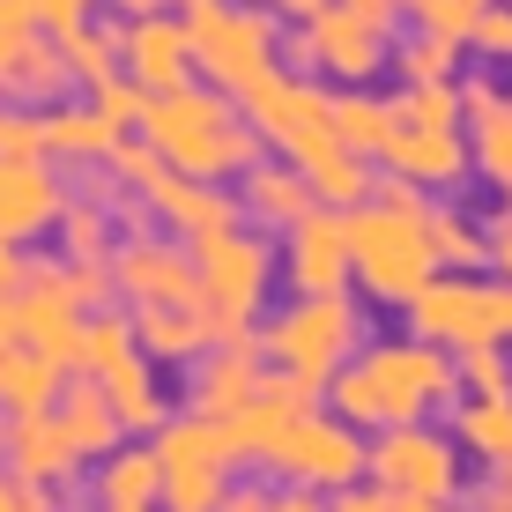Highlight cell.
<instances>
[{
    "instance_id": "6da1fadb",
    "label": "cell",
    "mask_w": 512,
    "mask_h": 512,
    "mask_svg": "<svg viewBox=\"0 0 512 512\" xmlns=\"http://www.w3.org/2000/svg\"><path fill=\"white\" fill-rule=\"evenodd\" d=\"M461 401V357L438 342H379L364 357H349L327 386V409L349 416L357 431H394V423H423L431 409Z\"/></svg>"
},
{
    "instance_id": "7a4b0ae2",
    "label": "cell",
    "mask_w": 512,
    "mask_h": 512,
    "mask_svg": "<svg viewBox=\"0 0 512 512\" xmlns=\"http://www.w3.org/2000/svg\"><path fill=\"white\" fill-rule=\"evenodd\" d=\"M349 216V260H357V290L372 305H409L423 297V282L446 275L431 245V193L409 179H386L372 201L342 208Z\"/></svg>"
},
{
    "instance_id": "3957f363",
    "label": "cell",
    "mask_w": 512,
    "mask_h": 512,
    "mask_svg": "<svg viewBox=\"0 0 512 512\" xmlns=\"http://www.w3.org/2000/svg\"><path fill=\"white\" fill-rule=\"evenodd\" d=\"M141 134L164 149L171 171H186V179H216V186L268 156V141H260V127L245 119V104L231 90H216V82H179V90L149 97Z\"/></svg>"
},
{
    "instance_id": "277c9868",
    "label": "cell",
    "mask_w": 512,
    "mask_h": 512,
    "mask_svg": "<svg viewBox=\"0 0 512 512\" xmlns=\"http://www.w3.org/2000/svg\"><path fill=\"white\" fill-rule=\"evenodd\" d=\"M193 268H201V312L216 320V342H245L260 305H268V290H275V268H282L268 231L231 223V231L193 238Z\"/></svg>"
},
{
    "instance_id": "5b68a950",
    "label": "cell",
    "mask_w": 512,
    "mask_h": 512,
    "mask_svg": "<svg viewBox=\"0 0 512 512\" xmlns=\"http://www.w3.org/2000/svg\"><path fill=\"white\" fill-rule=\"evenodd\" d=\"M409 334L438 349H505L512 342V282L483 268H446L423 282V297H409Z\"/></svg>"
},
{
    "instance_id": "8992f818",
    "label": "cell",
    "mask_w": 512,
    "mask_h": 512,
    "mask_svg": "<svg viewBox=\"0 0 512 512\" xmlns=\"http://www.w3.org/2000/svg\"><path fill=\"white\" fill-rule=\"evenodd\" d=\"M260 349H268L275 372H290V379H305L312 394H327L334 372L364 349V312H357V297H349V290L297 297L290 312H275V320L260 327Z\"/></svg>"
},
{
    "instance_id": "52a82bcc",
    "label": "cell",
    "mask_w": 512,
    "mask_h": 512,
    "mask_svg": "<svg viewBox=\"0 0 512 512\" xmlns=\"http://www.w3.org/2000/svg\"><path fill=\"white\" fill-rule=\"evenodd\" d=\"M193 38V75L216 90H245L275 67V15L260 0H171Z\"/></svg>"
},
{
    "instance_id": "ba28073f",
    "label": "cell",
    "mask_w": 512,
    "mask_h": 512,
    "mask_svg": "<svg viewBox=\"0 0 512 512\" xmlns=\"http://www.w3.org/2000/svg\"><path fill=\"white\" fill-rule=\"evenodd\" d=\"M149 446H156V461H164V505L171 512H223V498H231V468H238L231 423L186 409V416H171Z\"/></svg>"
},
{
    "instance_id": "9c48e42d",
    "label": "cell",
    "mask_w": 512,
    "mask_h": 512,
    "mask_svg": "<svg viewBox=\"0 0 512 512\" xmlns=\"http://www.w3.org/2000/svg\"><path fill=\"white\" fill-rule=\"evenodd\" d=\"M245 119L260 127V141H268L275 156H290L297 171L312 164V156L342 149V134H334V97H320L305 75H282V67H268L260 82H245L238 90Z\"/></svg>"
},
{
    "instance_id": "30bf717a",
    "label": "cell",
    "mask_w": 512,
    "mask_h": 512,
    "mask_svg": "<svg viewBox=\"0 0 512 512\" xmlns=\"http://www.w3.org/2000/svg\"><path fill=\"white\" fill-rule=\"evenodd\" d=\"M268 475L334 498V490H349V483H364V475H372V446H364V431H357L349 416L305 409V416H297V431L282 438V453L268 461Z\"/></svg>"
},
{
    "instance_id": "8fae6325",
    "label": "cell",
    "mask_w": 512,
    "mask_h": 512,
    "mask_svg": "<svg viewBox=\"0 0 512 512\" xmlns=\"http://www.w3.org/2000/svg\"><path fill=\"white\" fill-rule=\"evenodd\" d=\"M372 483H386L401 505H409V498H461V490H468L461 438L431 431V423H394V431H372Z\"/></svg>"
},
{
    "instance_id": "7c38bea8",
    "label": "cell",
    "mask_w": 512,
    "mask_h": 512,
    "mask_svg": "<svg viewBox=\"0 0 512 512\" xmlns=\"http://www.w3.org/2000/svg\"><path fill=\"white\" fill-rule=\"evenodd\" d=\"M112 282L134 312H201V268H193V245L186 238H119L112 253Z\"/></svg>"
},
{
    "instance_id": "4fadbf2b",
    "label": "cell",
    "mask_w": 512,
    "mask_h": 512,
    "mask_svg": "<svg viewBox=\"0 0 512 512\" xmlns=\"http://www.w3.org/2000/svg\"><path fill=\"white\" fill-rule=\"evenodd\" d=\"M290 60L312 67V75H334V82H349V90H364V82L386 67V30H372L364 15H349L342 0H334V8L312 15V23H297Z\"/></svg>"
},
{
    "instance_id": "5bb4252c",
    "label": "cell",
    "mask_w": 512,
    "mask_h": 512,
    "mask_svg": "<svg viewBox=\"0 0 512 512\" xmlns=\"http://www.w3.org/2000/svg\"><path fill=\"white\" fill-rule=\"evenodd\" d=\"M282 282L297 297H334L357 282V260H349V216L327 201H312L305 223L282 231Z\"/></svg>"
},
{
    "instance_id": "9a60e30c",
    "label": "cell",
    "mask_w": 512,
    "mask_h": 512,
    "mask_svg": "<svg viewBox=\"0 0 512 512\" xmlns=\"http://www.w3.org/2000/svg\"><path fill=\"white\" fill-rule=\"evenodd\" d=\"M67 193H75V186L60 179L52 156H0V238L30 245V238L60 231Z\"/></svg>"
},
{
    "instance_id": "2e32d148",
    "label": "cell",
    "mask_w": 512,
    "mask_h": 512,
    "mask_svg": "<svg viewBox=\"0 0 512 512\" xmlns=\"http://www.w3.org/2000/svg\"><path fill=\"white\" fill-rule=\"evenodd\" d=\"M260 357H268V349H260L253 334H245V342H216L208 357H193L186 364V409L231 423L245 401L260 394V379H268V372H260Z\"/></svg>"
},
{
    "instance_id": "e0dca14e",
    "label": "cell",
    "mask_w": 512,
    "mask_h": 512,
    "mask_svg": "<svg viewBox=\"0 0 512 512\" xmlns=\"http://www.w3.org/2000/svg\"><path fill=\"white\" fill-rule=\"evenodd\" d=\"M394 179H409V186H423V193H453L468 179V164H475V149L461 141V127H409L401 119L394 127V141H386V156H379Z\"/></svg>"
},
{
    "instance_id": "ac0fdd59",
    "label": "cell",
    "mask_w": 512,
    "mask_h": 512,
    "mask_svg": "<svg viewBox=\"0 0 512 512\" xmlns=\"http://www.w3.org/2000/svg\"><path fill=\"white\" fill-rule=\"evenodd\" d=\"M119 60H127V75L156 97L193 82V38H186L179 15H134V23H119Z\"/></svg>"
},
{
    "instance_id": "d6986e66",
    "label": "cell",
    "mask_w": 512,
    "mask_h": 512,
    "mask_svg": "<svg viewBox=\"0 0 512 512\" xmlns=\"http://www.w3.org/2000/svg\"><path fill=\"white\" fill-rule=\"evenodd\" d=\"M90 468L75 453V438H67V423L38 409V416H8V475H23V483L38 490H75V475Z\"/></svg>"
},
{
    "instance_id": "ffe728a7",
    "label": "cell",
    "mask_w": 512,
    "mask_h": 512,
    "mask_svg": "<svg viewBox=\"0 0 512 512\" xmlns=\"http://www.w3.org/2000/svg\"><path fill=\"white\" fill-rule=\"evenodd\" d=\"M141 201H149V216L164 223V231H179L186 245L208 238V231H231V223H245V216H238V193H223L216 179H186V171H164V179L141 193Z\"/></svg>"
},
{
    "instance_id": "44dd1931",
    "label": "cell",
    "mask_w": 512,
    "mask_h": 512,
    "mask_svg": "<svg viewBox=\"0 0 512 512\" xmlns=\"http://www.w3.org/2000/svg\"><path fill=\"white\" fill-rule=\"evenodd\" d=\"M238 216L253 223V231H290V223H305L312 216V186H305V171L290 164V156H260V164H245L238 171Z\"/></svg>"
},
{
    "instance_id": "7402d4cb",
    "label": "cell",
    "mask_w": 512,
    "mask_h": 512,
    "mask_svg": "<svg viewBox=\"0 0 512 512\" xmlns=\"http://www.w3.org/2000/svg\"><path fill=\"white\" fill-rule=\"evenodd\" d=\"M52 416L67 423V438H75V453H82L90 468L104 461V453H119V446H127V423H119L112 394H104V379H90V372H75V379L60 386Z\"/></svg>"
},
{
    "instance_id": "603a6c76",
    "label": "cell",
    "mask_w": 512,
    "mask_h": 512,
    "mask_svg": "<svg viewBox=\"0 0 512 512\" xmlns=\"http://www.w3.org/2000/svg\"><path fill=\"white\" fill-rule=\"evenodd\" d=\"M45 149H52V164H67V171H97V164H112L119 127L97 104H45Z\"/></svg>"
},
{
    "instance_id": "cb8c5ba5",
    "label": "cell",
    "mask_w": 512,
    "mask_h": 512,
    "mask_svg": "<svg viewBox=\"0 0 512 512\" xmlns=\"http://www.w3.org/2000/svg\"><path fill=\"white\" fill-rule=\"evenodd\" d=\"M82 327H90V312H75L67 297L52 290H23V342L52 357L60 372H82Z\"/></svg>"
},
{
    "instance_id": "d4e9b609",
    "label": "cell",
    "mask_w": 512,
    "mask_h": 512,
    "mask_svg": "<svg viewBox=\"0 0 512 512\" xmlns=\"http://www.w3.org/2000/svg\"><path fill=\"white\" fill-rule=\"evenodd\" d=\"M134 342H141V357L149 364H193V357H208L216 349V320L208 312H134Z\"/></svg>"
},
{
    "instance_id": "484cf974",
    "label": "cell",
    "mask_w": 512,
    "mask_h": 512,
    "mask_svg": "<svg viewBox=\"0 0 512 512\" xmlns=\"http://www.w3.org/2000/svg\"><path fill=\"white\" fill-rule=\"evenodd\" d=\"M453 438L483 468H505L512 461V394H461L453 401Z\"/></svg>"
},
{
    "instance_id": "4316f807",
    "label": "cell",
    "mask_w": 512,
    "mask_h": 512,
    "mask_svg": "<svg viewBox=\"0 0 512 512\" xmlns=\"http://www.w3.org/2000/svg\"><path fill=\"white\" fill-rule=\"evenodd\" d=\"M60 364L52 357H38L30 342H8L0 349V409L8 416H38V409H52L60 401Z\"/></svg>"
},
{
    "instance_id": "83f0119b",
    "label": "cell",
    "mask_w": 512,
    "mask_h": 512,
    "mask_svg": "<svg viewBox=\"0 0 512 512\" xmlns=\"http://www.w3.org/2000/svg\"><path fill=\"white\" fill-rule=\"evenodd\" d=\"M90 490H97V505H156L164 498V461H156V446H119L97 461Z\"/></svg>"
},
{
    "instance_id": "f1b7e54d",
    "label": "cell",
    "mask_w": 512,
    "mask_h": 512,
    "mask_svg": "<svg viewBox=\"0 0 512 512\" xmlns=\"http://www.w3.org/2000/svg\"><path fill=\"white\" fill-rule=\"evenodd\" d=\"M104 394H112L127 438H156V431L171 423V401H164V386H156V364H149V357H134L127 372H112V379H104Z\"/></svg>"
},
{
    "instance_id": "f546056e",
    "label": "cell",
    "mask_w": 512,
    "mask_h": 512,
    "mask_svg": "<svg viewBox=\"0 0 512 512\" xmlns=\"http://www.w3.org/2000/svg\"><path fill=\"white\" fill-rule=\"evenodd\" d=\"M394 127H401L394 97H364V90H342V97H334V134H342L349 149L364 156V164H379V156H386Z\"/></svg>"
},
{
    "instance_id": "4dcf8cb0",
    "label": "cell",
    "mask_w": 512,
    "mask_h": 512,
    "mask_svg": "<svg viewBox=\"0 0 512 512\" xmlns=\"http://www.w3.org/2000/svg\"><path fill=\"white\" fill-rule=\"evenodd\" d=\"M305 186H312V201H327V208H357V201H372V164H364L357 149H327V156H312L305 164Z\"/></svg>"
},
{
    "instance_id": "1f68e13d",
    "label": "cell",
    "mask_w": 512,
    "mask_h": 512,
    "mask_svg": "<svg viewBox=\"0 0 512 512\" xmlns=\"http://www.w3.org/2000/svg\"><path fill=\"white\" fill-rule=\"evenodd\" d=\"M60 52H67V75H75L82 90H104L112 75H127V60H119V23H112V30H97V23L67 30Z\"/></svg>"
},
{
    "instance_id": "d6a6232c",
    "label": "cell",
    "mask_w": 512,
    "mask_h": 512,
    "mask_svg": "<svg viewBox=\"0 0 512 512\" xmlns=\"http://www.w3.org/2000/svg\"><path fill=\"white\" fill-rule=\"evenodd\" d=\"M134 357H141V342H134L127 312H90V327H82V372L112 379V372H127Z\"/></svg>"
},
{
    "instance_id": "836d02e7",
    "label": "cell",
    "mask_w": 512,
    "mask_h": 512,
    "mask_svg": "<svg viewBox=\"0 0 512 512\" xmlns=\"http://www.w3.org/2000/svg\"><path fill=\"white\" fill-rule=\"evenodd\" d=\"M112 208L90 201V193H67V216H60V245H67V260H112L119 245H112Z\"/></svg>"
},
{
    "instance_id": "e575fe53",
    "label": "cell",
    "mask_w": 512,
    "mask_h": 512,
    "mask_svg": "<svg viewBox=\"0 0 512 512\" xmlns=\"http://www.w3.org/2000/svg\"><path fill=\"white\" fill-rule=\"evenodd\" d=\"M431 245L446 268H490V231H475V216H461L446 201H431Z\"/></svg>"
},
{
    "instance_id": "d590c367",
    "label": "cell",
    "mask_w": 512,
    "mask_h": 512,
    "mask_svg": "<svg viewBox=\"0 0 512 512\" xmlns=\"http://www.w3.org/2000/svg\"><path fill=\"white\" fill-rule=\"evenodd\" d=\"M475 127V171H483L490 186L505 193V208H512V104H498V112H483V119H468Z\"/></svg>"
},
{
    "instance_id": "8d00e7d4",
    "label": "cell",
    "mask_w": 512,
    "mask_h": 512,
    "mask_svg": "<svg viewBox=\"0 0 512 512\" xmlns=\"http://www.w3.org/2000/svg\"><path fill=\"white\" fill-rule=\"evenodd\" d=\"M52 38L45 30V15H38V0H0V82L15 75V67L30 60V52H38Z\"/></svg>"
},
{
    "instance_id": "74e56055",
    "label": "cell",
    "mask_w": 512,
    "mask_h": 512,
    "mask_svg": "<svg viewBox=\"0 0 512 512\" xmlns=\"http://www.w3.org/2000/svg\"><path fill=\"white\" fill-rule=\"evenodd\" d=\"M394 112L409 119V127H461V90H453V82H409V90L394 97Z\"/></svg>"
},
{
    "instance_id": "f35d334b",
    "label": "cell",
    "mask_w": 512,
    "mask_h": 512,
    "mask_svg": "<svg viewBox=\"0 0 512 512\" xmlns=\"http://www.w3.org/2000/svg\"><path fill=\"white\" fill-rule=\"evenodd\" d=\"M104 171H112V179L127 186V193H149L171 164H164V149H156L149 134H119V149H112V164H104Z\"/></svg>"
},
{
    "instance_id": "ab89813d",
    "label": "cell",
    "mask_w": 512,
    "mask_h": 512,
    "mask_svg": "<svg viewBox=\"0 0 512 512\" xmlns=\"http://www.w3.org/2000/svg\"><path fill=\"white\" fill-rule=\"evenodd\" d=\"M0 156H52L45 149V104L0 97Z\"/></svg>"
},
{
    "instance_id": "60d3db41",
    "label": "cell",
    "mask_w": 512,
    "mask_h": 512,
    "mask_svg": "<svg viewBox=\"0 0 512 512\" xmlns=\"http://www.w3.org/2000/svg\"><path fill=\"white\" fill-rule=\"evenodd\" d=\"M149 97H156V90H141L134 75H112L104 90H90V104H97L104 119H112L119 134H141V119H149Z\"/></svg>"
},
{
    "instance_id": "b9f144b4",
    "label": "cell",
    "mask_w": 512,
    "mask_h": 512,
    "mask_svg": "<svg viewBox=\"0 0 512 512\" xmlns=\"http://www.w3.org/2000/svg\"><path fill=\"white\" fill-rule=\"evenodd\" d=\"M475 0H416V23L431 30V38H446V45H468L475 38Z\"/></svg>"
},
{
    "instance_id": "7bdbcfd3",
    "label": "cell",
    "mask_w": 512,
    "mask_h": 512,
    "mask_svg": "<svg viewBox=\"0 0 512 512\" xmlns=\"http://www.w3.org/2000/svg\"><path fill=\"white\" fill-rule=\"evenodd\" d=\"M453 52H461V45H446V38H431V30H423V38L401 45L394 60H401V75H409V82H453Z\"/></svg>"
},
{
    "instance_id": "ee69618b",
    "label": "cell",
    "mask_w": 512,
    "mask_h": 512,
    "mask_svg": "<svg viewBox=\"0 0 512 512\" xmlns=\"http://www.w3.org/2000/svg\"><path fill=\"white\" fill-rule=\"evenodd\" d=\"M461 394H512L505 349H461Z\"/></svg>"
},
{
    "instance_id": "f6af8a7d",
    "label": "cell",
    "mask_w": 512,
    "mask_h": 512,
    "mask_svg": "<svg viewBox=\"0 0 512 512\" xmlns=\"http://www.w3.org/2000/svg\"><path fill=\"white\" fill-rule=\"evenodd\" d=\"M483 60H512V8H483L475 15V38H468Z\"/></svg>"
},
{
    "instance_id": "bcb514c9",
    "label": "cell",
    "mask_w": 512,
    "mask_h": 512,
    "mask_svg": "<svg viewBox=\"0 0 512 512\" xmlns=\"http://www.w3.org/2000/svg\"><path fill=\"white\" fill-rule=\"evenodd\" d=\"M327 505H334V512H401V498H394L386 483H372V475H364V483H349V490H334Z\"/></svg>"
},
{
    "instance_id": "7dc6e473",
    "label": "cell",
    "mask_w": 512,
    "mask_h": 512,
    "mask_svg": "<svg viewBox=\"0 0 512 512\" xmlns=\"http://www.w3.org/2000/svg\"><path fill=\"white\" fill-rule=\"evenodd\" d=\"M0 512H60V490H38L23 475H0Z\"/></svg>"
},
{
    "instance_id": "c3c4849f",
    "label": "cell",
    "mask_w": 512,
    "mask_h": 512,
    "mask_svg": "<svg viewBox=\"0 0 512 512\" xmlns=\"http://www.w3.org/2000/svg\"><path fill=\"white\" fill-rule=\"evenodd\" d=\"M468 512H512V475L505 468H483L468 483Z\"/></svg>"
},
{
    "instance_id": "681fc988",
    "label": "cell",
    "mask_w": 512,
    "mask_h": 512,
    "mask_svg": "<svg viewBox=\"0 0 512 512\" xmlns=\"http://www.w3.org/2000/svg\"><path fill=\"white\" fill-rule=\"evenodd\" d=\"M38 15H45L52 38H67V30H82V23L97 15V0H38Z\"/></svg>"
},
{
    "instance_id": "f907efd6",
    "label": "cell",
    "mask_w": 512,
    "mask_h": 512,
    "mask_svg": "<svg viewBox=\"0 0 512 512\" xmlns=\"http://www.w3.org/2000/svg\"><path fill=\"white\" fill-rule=\"evenodd\" d=\"M23 275H30L23 245H15V238H0V297H15V290H23Z\"/></svg>"
},
{
    "instance_id": "816d5d0a",
    "label": "cell",
    "mask_w": 512,
    "mask_h": 512,
    "mask_svg": "<svg viewBox=\"0 0 512 512\" xmlns=\"http://www.w3.org/2000/svg\"><path fill=\"white\" fill-rule=\"evenodd\" d=\"M490 275H505V282H512V208H505L498 223H490Z\"/></svg>"
},
{
    "instance_id": "f5cc1de1",
    "label": "cell",
    "mask_w": 512,
    "mask_h": 512,
    "mask_svg": "<svg viewBox=\"0 0 512 512\" xmlns=\"http://www.w3.org/2000/svg\"><path fill=\"white\" fill-rule=\"evenodd\" d=\"M268 512H334V505L320 498V490H297V483H290V490H275V505H268Z\"/></svg>"
},
{
    "instance_id": "db71d44e",
    "label": "cell",
    "mask_w": 512,
    "mask_h": 512,
    "mask_svg": "<svg viewBox=\"0 0 512 512\" xmlns=\"http://www.w3.org/2000/svg\"><path fill=\"white\" fill-rule=\"evenodd\" d=\"M275 498H268V490H260V483H231V498H223V512H268Z\"/></svg>"
},
{
    "instance_id": "11a10c76",
    "label": "cell",
    "mask_w": 512,
    "mask_h": 512,
    "mask_svg": "<svg viewBox=\"0 0 512 512\" xmlns=\"http://www.w3.org/2000/svg\"><path fill=\"white\" fill-rule=\"evenodd\" d=\"M8 342H23V290L0 297V349H8Z\"/></svg>"
},
{
    "instance_id": "9f6ffc18",
    "label": "cell",
    "mask_w": 512,
    "mask_h": 512,
    "mask_svg": "<svg viewBox=\"0 0 512 512\" xmlns=\"http://www.w3.org/2000/svg\"><path fill=\"white\" fill-rule=\"evenodd\" d=\"M342 8H349V15H364L372 30H386V23H394V8H401V0H342Z\"/></svg>"
},
{
    "instance_id": "6f0895ef",
    "label": "cell",
    "mask_w": 512,
    "mask_h": 512,
    "mask_svg": "<svg viewBox=\"0 0 512 512\" xmlns=\"http://www.w3.org/2000/svg\"><path fill=\"white\" fill-rule=\"evenodd\" d=\"M119 23H134V15H171V0H112Z\"/></svg>"
},
{
    "instance_id": "680465c9",
    "label": "cell",
    "mask_w": 512,
    "mask_h": 512,
    "mask_svg": "<svg viewBox=\"0 0 512 512\" xmlns=\"http://www.w3.org/2000/svg\"><path fill=\"white\" fill-rule=\"evenodd\" d=\"M275 8L290 15V23H312V15H320V8H334V0H275Z\"/></svg>"
},
{
    "instance_id": "91938a15",
    "label": "cell",
    "mask_w": 512,
    "mask_h": 512,
    "mask_svg": "<svg viewBox=\"0 0 512 512\" xmlns=\"http://www.w3.org/2000/svg\"><path fill=\"white\" fill-rule=\"evenodd\" d=\"M401 512H468V505H453V498H409Z\"/></svg>"
},
{
    "instance_id": "94428289",
    "label": "cell",
    "mask_w": 512,
    "mask_h": 512,
    "mask_svg": "<svg viewBox=\"0 0 512 512\" xmlns=\"http://www.w3.org/2000/svg\"><path fill=\"white\" fill-rule=\"evenodd\" d=\"M0 461H8V409H0Z\"/></svg>"
},
{
    "instance_id": "6125c7cd",
    "label": "cell",
    "mask_w": 512,
    "mask_h": 512,
    "mask_svg": "<svg viewBox=\"0 0 512 512\" xmlns=\"http://www.w3.org/2000/svg\"><path fill=\"white\" fill-rule=\"evenodd\" d=\"M97 512H156V505H97Z\"/></svg>"
},
{
    "instance_id": "be15d7a7",
    "label": "cell",
    "mask_w": 512,
    "mask_h": 512,
    "mask_svg": "<svg viewBox=\"0 0 512 512\" xmlns=\"http://www.w3.org/2000/svg\"><path fill=\"white\" fill-rule=\"evenodd\" d=\"M505 475H512V461H505Z\"/></svg>"
}]
</instances>
